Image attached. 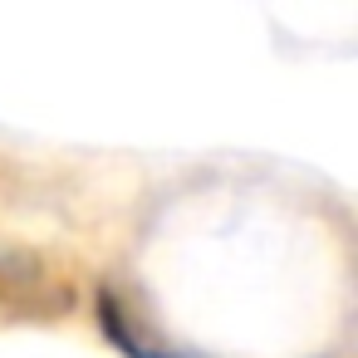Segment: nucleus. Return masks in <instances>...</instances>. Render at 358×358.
I'll return each mask as SVG.
<instances>
[{"mask_svg":"<svg viewBox=\"0 0 358 358\" xmlns=\"http://www.w3.org/2000/svg\"><path fill=\"white\" fill-rule=\"evenodd\" d=\"M99 319H103V334L128 353V358H177V353H152V348H143L138 338H133V329L123 324V314H118V304H113V294H99Z\"/></svg>","mask_w":358,"mask_h":358,"instance_id":"f03ea898","label":"nucleus"},{"mask_svg":"<svg viewBox=\"0 0 358 358\" xmlns=\"http://www.w3.org/2000/svg\"><path fill=\"white\" fill-rule=\"evenodd\" d=\"M74 309V289L45 265V255L0 245V314L10 319H59Z\"/></svg>","mask_w":358,"mask_h":358,"instance_id":"f257e3e1","label":"nucleus"}]
</instances>
